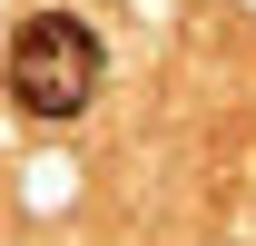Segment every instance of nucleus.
<instances>
[{
    "label": "nucleus",
    "mask_w": 256,
    "mask_h": 246,
    "mask_svg": "<svg viewBox=\"0 0 256 246\" xmlns=\"http://www.w3.org/2000/svg\"><path fill=\"white\" fill-rule=\"evenodd\" d=\"M98 30L79 10H30L20 30H10V98L30 108V118H79L98 98Z\"/></svg>",
    "instance_id": "nucleus-1"
}]
</instances>
